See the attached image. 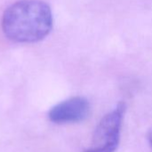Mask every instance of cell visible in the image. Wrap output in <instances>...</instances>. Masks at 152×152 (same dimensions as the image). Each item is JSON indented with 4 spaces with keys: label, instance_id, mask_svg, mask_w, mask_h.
I'll return each mask as SVG.
<instances>
[{
    "label": "cell",
    "instance_id": "cell-1",
    "mask_svg": "<svg viewBox=\"0 0 152 152\" xmlns=\"http://www.w3.org/2000/svg\"><path fill=\"white\" fill-rule=\"evenodd\" d=\"M53 24L50 6L41 0H20L4 13L2 29L11 40L34 43L44 39Z\"/></svg>",
    "mask_w": 152,
    "mask_h": 152
},
{
    "label": "cell",
    "instance_id": "cell-2",
    "mask_svg": "<svg viewBox=\"0 0 152 152\" xmlns=\"http://www.w3.org/2000/svg\"><path fill=\"white\" fill-rule=\"evenodd\" d=\"M125 110V103H119L113 111L101 119L93 135L92 147L84 152H115L119 143Z\"/></svg>",
    "mask_w": 152,
    "mask_h": 152
},
{
    "label": "cell",
    "instance_id": "cell-3",
    "mask_svg": "<svg viewBox=\"0 0 152 152\" xmlns=\"http://www.w3.org/2000/svg\"><path fill=\"white\" fill-rule=\"evenodd\" d=\"M90 112V105L83 97H73L51 108L48 118L55 124L77 123L85 120Z\"/></svg>",
    "mask_w": 152,
    "mask_h": 152
},
{
    "label": "cell",
    "instance_id": "cell-4",
    "mask_svg": "<svg viewBox=\"0 0 152 152\" xmlns=\"http://www.w3.org/2000/svg\"><path fill=\"white\" fill-rule=\"evenodd\" d=\"M149 141H150V143L152 147V129L150 131V133H149Z\"/></svg>",
    "mask_w": 152,
    "mask_h": 152
}]
</instances>
